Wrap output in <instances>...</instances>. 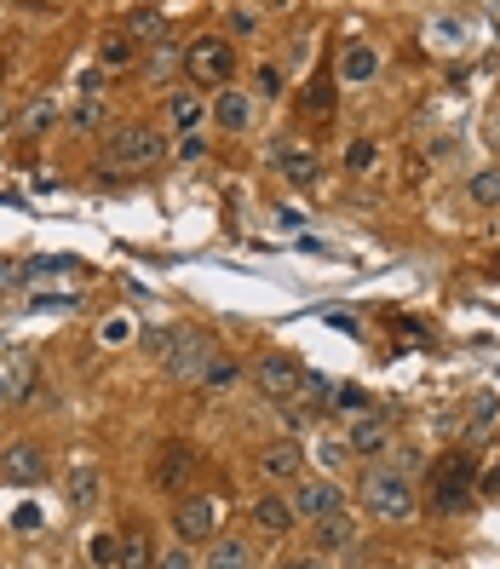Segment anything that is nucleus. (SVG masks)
Segmentation results:
<instances>
[{
	"instance_id": "obj_30",
	"label": "nucleus",
	"mask_w": 500,
	"mask_h": 569,
	"mask_svg": "<svg viewBox=\"0 0 500 569\" xmlns=\"http://www.w3.org/2000/svg\"><path fill=\"white\" fill-rule=\"evenodd\" d=\"M305 110H311V121H334V81L322 75V81H311V92H305Z\"/></svg>"
},
{
	"instance_id": "obj_13",
	"label": "nucleus",
	"mask_w": 500,
	"mask_h": 569,
	"mask_svg": "<svg viewBox=\"0 0 500 569\" xmlns=\"http://www.w3.org/2000/svg\"><path fill=\"white\" fill-rule=\"evenodd\" d=\"M213 524H219V512H213V501H202V495L173 506V529H179V541H190V547H196V541H213Z\"/></svg>"
},
{
	"instance_id": "obj_2",
	"label": "nucleus",
	"mask_w": 500,
	"mask_h": 569,
	"mask_svg": "<svg viewBox=\"0 0 500 569\" xmlns=\"http://www.w3.org/2000/svg\"><path fill=\"white\" fill-rule=\"evenodd\" d=\"M478 495V472H472V455H443L432 466V512L449 518V512H466Z\"/></svg>"
},
{
	"instance_id": "obj_17",
	"label": "nucleus",
	"mask_w": 500,
	"mask_h": 569,
	"mask_svg": "<svg viewBox=\"0 0 500 569\" xmlns=\"http://www.w3.org/2000/svg\"><path fill=\"white\" fill-rule=\"evenodd\" d=\"M271 167H276L288 184H317V156H311V150H299V144H276V150H271Z\"/></svg>"
},
{
	"instance_id": "obj_27",
	"label": "nucleus",
	"mask_w": 500,
	"mask_h": 569,
	"mask_svg": "<svg viewBox=\"0 0 500 569\" xmlns=\"http://www.w3.org/2000/svg\"><path fill=\"white\" fill-rule=\"evenodd\" d=\"M334 409L351 414V420H363V414H374V391H363V386H334Z\"/></svg>"
},
{
	"instance_id": "obj_4",
	"label": "nucleus",
	"mask_w": 500,
	"mask_h": 569,
	"mask_svg": "<svg viewBox=\"0 0 500 569\" xmlns=\"http://www.w3.org/2000/svg\"><path fill=\"white\" fill-rule=\"evenodd\" d=\"M305 368H299V357H288V351H265L259 363H253V386H259V397L265 403H276V409H288L299 391H305Z\"/></svg>"
},
{
	"instance_id": "obj_6",
	"label": "nucleus",
	"mask_w": 500,
	"mask_h": 569,
	"mask_svg": "<svg viewBox=\"0 0 500 569\" xmlns=\"http://www.w3.org/2000/svg\"><path fill=\"white\" fill-rule=\"evenodd\" d=\"M46 472H52V460H46V449L35 437H18V443L0 449V478L12 489H35V483H46Z\"/></svg>"
},
{
	"instance_id": "obj_23",
	"label": "nucleus",
	"mask_w": 500,
	"mask_h": 569,
	"mask_svg": "<svg viewBox=\"0 0 500 569\" xmlns=\"http://www.w3.org/2000/svg\"><path fill=\"white\" fill-rule=\"evenodd\" d=\"M179 64H184V52L173 41H156L150 52H144V81H173L179 75Z\"/></svg>"
},
{
	"instance_id": "obj_44",
	"label": "nucleus",
	"mask_w": 500,
	"mask_h": 569,
	"mask_svg": "<svg viewBox=\"0 0 500 569\" xmlns=\"http://www.w3.org/2000/svg\"><path fill=\"white\" fill-rule=\"evenodd\" d=\"M35 524H41V512H35V506H23V512H18V529H23V535H35Z\"/></svg>"
},
{
	"instance_id": "obj_40",
	"label": "nucleus",
	"mask_w": 500,
	"mask_h": 569,
	"mask_svg": "<svg viewBox=\"0 0 500 569\" xmlns=\"http://www.w3.org/2000/svg\"><path fill=\"white\" fill-rule=\"evenodd\" d=\"M179 156H184V161H202V156H207V138H202V133H196V138H179Z\"/></svg>"
},
{
	"instance_id": "obj_21",
	"label": "nucleus",
	"mask_w": 500,
	"mask_h": 569,
	"mask_svg": "<svg viewBox=\"0 0 500 569\" xmlns=\"http://www.w3.org/2000/svg\"><path fill=\"white\" fill-rule=\"evenodd\" d=\"M64 489H69V506L92 512V506H98V495H104V478H98V466H75Z\"/></svg>"
},
{
	"instance_id": "obj_26",
	"label": "nucleus",
	"mask_w": 500,
	"mask_h": 569,
	"mask_svg": "<svg viewBox=\"0 0 500 569\" xmlns=\"http://www.w3.org/2000/svg\"><path fill=\"white\" fill-rule=\"evenodd\" d=\"M23 276H29V282H46V276H58V282H81L87 271H81L75 259H35V265H29Z\"/></svg>"
},
{
	"instance_id": "obj_47",
	"label": "nucleus",
	"mask_w": 500,
	"mask_h": 569,
	"mask_svg": "<svg viewBox=\"0 0 500 569\" xmlns=\"http://www.w3.org/2000/svg\"><path fill=\"white\" fill-rule=\"evenodd\" d=\"M0 121H6V110H0Z\"/></svg>"
},
{
	"instance_id": "obj_41",
	"label": "nucleus",
	"mask_w": 500,
	"mask_h": 569,
	"mask_svg": "<svg viewBox=\"0 0 500 569\" xmlns=\"http://www.w3.org/2000/svg\"><path fill=\"white\" fill-rule=\"evenodd\" d=\"M98 87H104V69H81V98H98Z\"/></svg>"
},
{
	"instance_id": "obj_15",
	"label": "nucleus",
	"mask_w": 500,
	"mask_h": 569,
	"mask_svg": "<svg viewBox=\"0 0 500 569\" xmlns=\"http://www.w3.org/2000/svg\"><path fill=\"white\" fill-rule=\"evenodd\" d=\"M294 501H288V495H259V501H253V529H259V535H294Z\"/></svg>"
},
{
	"instance_id": "obj_20",
	"label": "nucleus",
	"mask_w": 500,
	"mask_h": 569,
	"mask_svg": "<svg viewBox=\"0 0 500 569\" xmlns=\"http://www.w3.org/2000/svg\"><path fill=\"white\" fill-rule=\"evenodd\" d=\"M202 569H253V552L248 541H236V535H225V541H207V558Z\"/></svg>"
},
{
	"instance_id": "obj_19",
	"label": "nucleus",
	"mask_w": 500,
	"mask_h": 569,
	"mask_svg": "<svg viewBox=\"0 0 500 569\" xmlns=\"http://www.w3.org/2000/svg\"><path fill=\"white\" fill-rule=\"evenodd\" d=\"M121 29H127L133 41H167V12H161V6H127Z\"/></svg>"
},
{
	"instance_id": "obj_32",
	"label": "nucleus",
	"mask_w": 500,
	"mask_h": 569,
	"mask_svg": "<svg viewBox=\"0 0 500 569\" xmlns=\"http://www.w3.org/2000/svg\"><path fill=\"white\" fill-rule=\"evenodd\" d=\"M426 35H432V46H460V41H466V23H460L455 12H443V18H432Z\"/></svg>"
},
{
	"instance_id": "obj_46",
	"label": "nucleus",
	"mask_w": 500,
	"mask_h": 569,
	"mask_svg": "<svg viewBox=\"0 0 500 569\" xmlns=\"http://www.w3.org/2000/svg\"><path fill=\"white\" fill-rule=\"evenodd\" d=\"M288 569H328V564H322L317 552H311V558H294V564H288Z\"/></svg>"
},
{
	"instance_id": "obj_14",
	"label": "nucleus",
	"mask_w": 500,
	"mask_h": 569,
	"mask_svg": "<svg viewBox=\"0 0 500 569\" xmlns=\"http://www.w3.org/2000/svg\"><path fill=\"white\" fill-rule=\"evenodd\" d=\"M259 472H265L271 483H299V478H305V455H299V443L276 437L271 449L259 455Z\"/></svg>"
},
{
	"instance_id": "obj_37",
	"label": "nucleus",
	"mask_w": 500,
	"mask_h": 569,
	"mask_svg": "<svg viewBox=\"0 0 500 569\" xmlns=\"http://www.w3.org/2000/svg\"><path fill=\"white\" fill-rule=\"evenodd\" d=\"M253 87L265 92V98H282V87H288V75L276 64H259V75H253Z\"/></svg>"
},
{
	"instance_id": "obj_33",
	"label": "nucleus",
	"mask_w": 500,
	"mask_h": 569,
	"mask_svg": "<svg viewBox=\"0 0 500 569\" xmlns=\"http://www.w3.org/2000/svg\"><path fill=\"white\" fill-rule=\"evenodd\" d=\"M52 121H58V104H52V98H35V104L23 110V133H46Z\"/></svg>"
},
{
	"instance_id": "obj_18",
	"label": "nucleus",
	"mask_w": 500,
	"mask_h": 569,
	"mask_svg": "<svg viewBox=\"0 0 500 569\" xmlns=\"http://www.w3.org/2000/svg\"><path fill=\"white\" fill-rule=\"evenodd\" d=\"M202 121H207V104L196 98V92H173V98H167V127H173L179 138H196Z\"/></svg>"
},
{
	"instance_id": "obj_31",
	"label": "nucleus",
	"mask_w": 500,
	"mask_h": 569,
	"mask_svg": "<svg viewBox=\"0 0 500 569\" xmlns=\"http://www.w3.org/2000/svg\"><path fill=\"white\" fill-rule=\"evenodd\" d=\"M69 127H75V133H98V127H104V104H98V98H81V104L69 110Z\"/></svg>"
},
{
	"instance_id": "obj_9",
	"label": "nucleus",
	"mask_w": 500,
	"mask_h": 569,
	"mask_svg": "<svg viewBox=\"0 0 500 569\" xmlns=\"http://www.w3.org/2000/svg\"><path fill=\"white\" fill-rule=\"evenodd\" d=\"M190 472H196V449H190L184 437H167V443L156 449V466H150V483L173 495L179 483H190Z\"/></svg>"
},
{
	"instance_id": "obj_43",
	"label": "nucleus",
	"mask_w": 500,
	"mask_h": 569,
	"mask_svg": "<svg viewBox=\"0 0 500 569\" xmlns=\"http://www.w3.org/2000/svg\"><path fill=\"white\" fill-rule=\"evenodd\" d=\"M478 495H500V460L489 466V472H483V478H478Z\"/></svg>"
},
{
	"instance_id": "obj_36",
	"label": "nucleus",
	"mask_w": 500,
	"mask_h": 569,
	"mask_svg": "<svg viewBox=\"0 0 500 569\" xmlns=\"http://www.w3.org/2000/svg\"><path fill=\"white\" fill-rule=\"evenodd\" d=\"M133 340V317H104L98 322V345H127Z\"/></svg>"
},
{
	"instance_id": "obj_7",
	"label": "nucleus",
	"mask_w": 500,
	"mask_h": 569,
	"mask_svg": "<svg viewBox=\"0 0 500 569\" xmlns=\"http://www.w3.org/2000/svg\"><path fill=\"white\" fill-rule=\"evenodd\" d=\"M288 501H294L299 524H322V518L345 512V495H340V483H334V478H299Z\"/></svg>"
},
{
	"instance_id": "obj_22",
	"label": "nucleus",
	"mask_w": 500,
	"mask_h": 569,
	"mask_svg": "<svg viewBox=\"0 0 500 569\" xmlns=\"http://www.w3.org/2000/svg\"><path fill=\"white\" fill-rule=\"evenodd\" d=\"M351 541H357L351 512H334V518H322V524H317V552H345Z\"/></svg>"
},
{
	"instance_id": "obj_48",
	"label": "nucleus",
	"mask_w": 500,
	"mask_h": 569,
	"mask_svg": "<svg viewBox=\"0 0 500 569\" xmlns=\"http://www.w3.org/2000/svg\"><path fill=\"white\" fill-rule=\"evenodd\" d=\"M386 569H391V564H386Z\"/></svg>"
},
{
	"instance_id": "obj_28",
	"label": "nucleus",
	"mask_w": 500,
	"mask_h": 569,
	"mask_svg": "<svg viewBox=\"0 0 500 569\" xmlns=\"http://www.w3.org/2000/svg\"><path fill=\"white\" fill-rule=\"evenodd\" d=\"M466 196H472L478 207H500V167H483V173H472Z\"/></svg>"
},
{
	"instance_id": "obj_39",
	"label": "nucleus",
	"mask_w": 500,
	"mask_h": 569,
	"mask_svg": "<svg viewBox=\"0 0 500 569\" xmlns=\"http://www.w3.org/2000/svg\"><path fill=\"white\" fill-rule=\"evenodd\" d=\"M495 414H500V397H495V391H483L478 403H472V426H478V432H483V426H489Z\"/></svg>"
},
{
	"instance_id": "obj_3",
	"label": "nucleus",
	"mask_w": 500,
	"mask_h": 569,
	"mask_svg": "<svg viewBox=\"0 0 500 569\" xmlns=\"http://www.w3.org/2000/svg\"><path fill=\"white\" fill-rule=\"evenodd\" d=\"M363 506L374 512V518H386V524H409L414 518V483H409V472H368L363 478Z\"/></svg>"
},
{
	"instance_id": "obj_8",
	"label": "nucleus",
	"mask_w": 500,
	"mask_h": 569,
	"mask_svg": "<svg viewBox=\"0 0 500 569\" xmlns=\"http://www.w3.org/2000/svg\"><path fill=\"white\" fill-rule=\"evenodd\" d=\"M213 351H219V345L207 340V334H184V340H173V345H167L161 368H167L173 380H196V386H202V374L213 368Z\"/></svg>"
},
{
	"instance_id": "obj_29",
	"label": "nucleus",
	"mask_w": 500,
	"mask_h": 569,
	"mask_svg": "<svg viewBox=\"0 0 500 569\" xmlns=\"http://www.w3.org/2000/svg\"><path fill=\"white\" fill-rule=\"evenodd\" d=\"M225 29L230 35H259L265 29V6H225Z\"/></svg>"
},
{
	"instance_id": "obj_11",
	"label": "nucleus",
	"mask_w": 500,
	"mask_h": 569,
	"mask_svg": "<svg viewBox=\"0 0 500 569\" xmlns=\"http://www.w3.org/2000/svg\"><path fill=\"white\" fill-rule=\"evenodd\" d=\"M345 449L357 460H380L391 449V426L386 414H363V420H351V432H345Z\"/></svg>"
},
{
	"instance_id": "obj_24",
	"label": "nucleus",
	"mask_w": 500,
	"mask_h": 569,
	"mask_svg": "<svg viewBox=\"0 0 500 569\" xmlns=\"http://www.w3.org/2000/svg\"><path fill=\"white\" fill-rule=\"evenodd\" d=\"M133 58H138V41L127 35V29H110V35L98 41V64L104 69H127Z\"/></svg>"
},
{
	"instance_id": "obj_45",
	"label": "nucleus",
	"mask_w": 500,
	"mask_h": 569,
	"mask_svg": "<svg viewBox=\"0 0 500 569\" xmlns=\"http://www.w3.org/2000/svg\"><path fill=\"white\" fill-rule=\"evenodd\" d=\"M483 133H489V144H495V150H500V110L489 115V127H483Z\"/></svg>"
},
{
	"instance_id": "obj_1",
	"label": "nucleus",
	"mask_w": 500,
	"mask_h": 569,
	"mask_svg": "<svg viewBox=\"0 0 500 569\" xmlns=\"http://www.w3.org/2000/svg\"><path fill=\"white\" fill-rule=\"evenodd\" d=\"M104 167H156L161 156H167V138H161V127H144V121H121V127H110L104 133Z\"/></svg>"
},
{
	"instance_id": "obj_38",
	"label": "nucleus",
	"mask_w": 500,
	"mask_h": 569,
	"mask_svg": "<svg viewBox=\"0 0 500 569\" xmlns=\"http://www.w3.org/2000/svg\"><path fill=\"white\" fill-rule=\"evenodd\" d=\"M92 564H98V569H115V564H121V547H115V535H98V541H92Z\"/></svg>"
},
{
	"instance_id": "obj_10",
	"label": "nucleus",
	"mask_w": 500,
	"mask_h": 569,
	"mask_svg": "<svg viewBox=\"0 0 500 569\" xmlns=\"http://www.w3.org/2000/svg\"><path fill=\"white\" fill-rule=\"evenodd\" d=\"M29 391H35V357H29L23 345L0 351V409H6V403H23Z\"/></svg>"
},
{
	"instance_id": "obj_34",
	"label": "nucleus",
	"mask_w": 500,
	"mask_h": 569,
	"mask_svg": "<svg viewBox=\"0 0 500 569\" xmlns=\"http://www.w3.org/2000/svg\"><path fill=\"white\" fill-rule=\"evenodd\" d=\"M374 156H380V150H374V138H351V144H345V167H351V173H368Z\"/></svg>"
},
{
	"instance_id": "obj_5",
	"label": "nucleus",
	"mask_w": 500,
	"mask_h": 569,
	"mask_svg": "<svg viewBox=\"0 0 500 569\" xmlns=\"http://www.w3.org/2000/svg\"><path fill=\"white\" fill-rule=\"evenodd\" d=\"M184 69H190V81L196 87H230V69H236V52H230L225 35H196V41L184 46Z\"/></svg>"
},
{
	"instance_id": "obj_42",
	"label": "nucleus",
	"mask_w": 500,
	"mask_h": 569,
	"mask_svg": "<svg viewBox=\"0 0 500 569\" xmlns=\"http://www.w3.org/2000/svg\"><path fill=\"white\" fill-rule=\"evenodd\" d=\"M156 569H196V558H190V552L179 547V552H167V558H161Z\"/></svg>"
},
{
	"instance_id": "obj_16",
	"label": "nucleus",
	"mask_w": 500,
	"mask_h": 569,
	"mask_svg": "<svg viewBox=\"0 0 500 569\" xmlns=\"http://www.w3.org/2000/svg\"><path fill=\"white\" fill-rule=\"evenodd\" d=\"M207 115H213L225 133H248V127H253V98H248V92H236V87H225L213 104H207Z\"/></svg>"
},
{
	"instance_id": "obj_35",
	"label": "nucleus",
	"mask_w": 500,
	"mask_h": 569,
	"mask_svg": "<svg viewBox=\"0 0 500 569\" xmlns=\"http://www.w3.org/2000/svg\"><path fill=\"white\" fill-rule=\"evenodd\" d=\"M236 374H242V368L230 363V357H225V363L213 357V368L202 374V391H230V386H236Z\"/></svg>"
},
{
	"instance_id": "obj_12",
	"label": "nucleus",
	"mask_w": 500,
	"mask_h": 569,
	"mask_svg": "<svg viewBox=\"0 0 500 569\" xmlns=\"http://www.w3.org/2000/svg\"><path fill=\"white\" fill-rule=\"evenodd\" d=\"M380 75V52L368 41H345L340 46V69H334V81H345V87H368Z\"/></svg>"
},
{
	"instance_id": "obj_25",
	"label": "nucleus",
	"mask_w": 500,
	"mask_h": 569,
	"mask_svg": "<svg viewBox=\"0 0 500 569\" xmlns=\"http://www.w3.org/2000/svg\"><path fill=\"white\" fill-rule=\"evenodd\" d=\"M115 569H156V558H150V535L138 524H127V541H121V564Z\"/></svg>"
}]
</instances>
